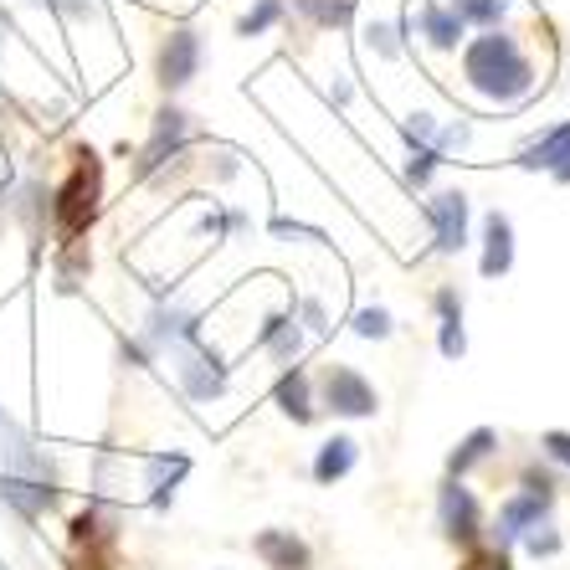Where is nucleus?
Masks as SVG:
<instances>
[{"mask_svg":"<svg viewBox=\"0 0 570 570\" xmlns=\"http://www.w3.org/2000/svg\"><path fill=\"white\" fill-rule=\"evenodd\" d=\"M463 82L478 98H489L499 108H514L534 94V72L530 52L519 47V37L509 31H478L473 41H463Z\"/></svg>","mask_w":570,"mask_h":570,"instance_id":"1","label":"nucleus"},{"mask_svg":"<svg viewBox=\"0 0 570 570\" xmlns=\"http://www.w3.org/2000/svg\"><path fill=\"white\" fill-rule=\"evenodd\" d=\"M98 190H104V165H98L94 149H78V155H72V175H67L62 186H57V196H52V212H57L62 237H78L82 226L94 222Z\"/></svg>","mask_w":570,"mask_h":570,"instance_id":"2","label":"nucleus"},{"mask_svg":"<svg viewBox=\"0 0 570 570\" xmlns=\"http://www.w3.org/2000/svg\"><path fill=\"white\" fill-rule=\"evenodd\" d=\"M196 139V124H190L186 108H175L165 104L155 114V129H149V145L139 149V165H134V175L139 180H155L159 170H170V159L186 155V145Z\"/></svg>","mask_w":570,"mask_h":570,"instance_id":"3","label":"nucleus"},{"mask_svg":"<svg viewBox=\"0 0 570 570\" xmlns=\"http://www.w3.org/2000/svg\"><path fill=\"white\" fill-rule=\"evenodd\" d=\"M200 57H206V41H200L196 27H175L159 37V52H155V82L165 94H180L190 88L200 72Z\"/></svg>","mask_w":570,"mask_h":570,"instance_id":"4","label":"nucleus"},{"mask_svg":"<svg viewBox=\"0 0 570 570\" xmlns=\"http://www.w3.org/2000/svg\"><path fill=\"white\" fill-rule=\"evenodd\" d=\"M426 226H432V247L438 253H463L468 247V196L463 190H438V196L422 206Z\"/></svg>","mask_w":570,"mask_h":570,"instance_id":"5","label":"nucleus"},{"mask_svg":"<svg viewBox=\"0 0 570 570\" xmlns=\"http://www.w3.org/2000/svg\"><path fill=\"white\" fill-rule=\"evenodd\" d=\"M514 159H519V170H544L556 186H570V124L544 129L540 139H530Z\"/></svg>","mask_w":570,"mask_h":570,"instance_id":"6","label":"nucleus"},{"mask_svg":"<svg viewBox=\"0 0 570 570\" xmlns=\"http://www.w3.org/2000/svg\"><path fill=\"white\" fill-rule=\"evenodd\" d=\"M324 401H330L340 416H371L375 412V385L360 371H350V365H334L330 381H324Z\"/></svg>","mask_w":570,"mask_h":570,"instance_id":"7","label":"nucleus"},{"mask_svg":"<svg viewBox=\"0 0 570 570\" xmlns=\"http://www.w3.org/2000/svg\"><path fill=\"white\" fill-rule=\"evenodd\" d=\"M514 267V222L504 212L483 216V257H478V273L483 278H504Z\"/></svg>","mask_w":570,"mask_h":570,"instance_id":"8","label":"nucleus"},{"mask_svg":"<svg viewBox=\"0 0 570 570\" xmlns=\"http://www.w3.org/2000/svg\"><path fill=\"white\" fill-rule=\"evenodd\" d=\"M416 31H422V41L432 47V52H458V47L468 41V27L458 21L452 6H442V0H426L422 16H416Z\"/></svg>","mask_w":570,"mask_h":570,"instance_id":"9","label":"nucleus"},{"mask_svg":"<svg viewBox=\"0 0 570 570\" xmlns=\"http://www.w3.org/2000/svg\"><path fill=\"white\" fill-rule=\"evenodd\" d=\"M442 530H448L452 540H473L478 534V504L463 483H448V489H442Z\"/></svg>","mask_w":570,"mask_h":570,"instance_id":"10","label":"nucleus"},{"mask_svg":"<svg viewBox=\"0 0 570 570\" xmlns=\"http://www.w3.org/2000/svg\"><path fill=\"white\" fill-rule=\"evenodd\" d=\"M314 31H345L355 21V0H288Z\"/></svg>","mask_w":570,"mask_h":570,"instance_id":"11","label":"nucleus"},{"mask_svg":"<svg viewBox=\"0 0 570 570\" xmlns=\"http://www.w3.org/2000/svg\"><path fill=\"white\" fill-rule=\"evenodd\" d=\"M544 509H550V493H519L514 504H504V514H499V534H504V540H514V534L534 530Z\"/></svg>","mask_w":570,"mask_h":570,"instance_id":"12","label":"nucleus"},{"mask_svg":"<svg viewBox=\"0 0 570 570\" xmlns=\"http://www.w3.org/2000/svg\"><path fill=\"white\" fill-rule=\"evenodd\" d=\"M283 16H288V0H253L247 11L237 16V37H267L273 27H283Z\"/></svg>","mask_w":570,"mask_h":570,"instance_id":"13","label":"nucleus"},{"mask_svg":"<svg viewBox=\"0 0 570 570\" xmlns=\"http://www.w3.org/2000/svg\"><path fill=\"white\" fill-rule=\"evenodd\" d=\"M355 458H360V448L350 438L324 442V448H318V458H314V478H318V483H334V478H345L350 468H355Z\"/></svg>","mask_w":570,"mask_h":570,"instance_id":"14","label":"nucleus"},{"mask_svg":"<svg viewBox=\"0 0 570 570\" xmlns=\"http://www.w3.org/2000/svg\"><path fill=\"white\" fill-rule=\"evenodd\" d=\"M452 11H458V21H463L468 31H499L504 27V11L509 0H452Z\"/></svg>","mask_w":570,"mask_h":570,"instance_id":"15","label":"nucleus"},{"mask_svg":"<svg viewBox=\"0 0 570 570\" xmlns=\"http://www.w3.org/2000/svg\"><path fill=\"white\" fill-rule=\"evenodd\" d=\"M257 556H263L273 570H304L308 566V550L298 540H288V534H263V540H257Z\"/></svg>","mask_w":570,"mask_h":570,"instance_id":"16","label":"nucleus"},{"mask_svg":"<svg viewBox=\"0 0 570 570\" xmlns=\"http://www.w3.org/2000/svg\"><path fill=\"white\" fill-rule=\"evenodd\" d=\"M438 170H442V155H438V149L412 145V139H406V165H401V180H406V186H416V190H426Z\"/></svg>","mask_w":570,"mask_h":570,"instance_id":"17","label":"nucleus"},{"mask_svg":"<svg viewBox=\"0 0 570 570\" xmlns=\"http://www.w3.org/2000/svg\"><path fill=\"white\" fill-rule=\"evenodd\" d=\"M257 345H267V350H273V355H278V360H293V355H298V345H304V340H298V330H293L288 318H283V314H273V318H267V324H263V334H257Z\"/></svg>","mask_w":570,"mask_h":570,"instance_id":"18","label":"nucleus"},{"mask_svg":"<svg viewBox=\"0 0 570 570\" xmlns=\"http://www.w3.org/2000/svg\"><path fill=\"white\" fill-rule=\"evenodd\" d=\"M278 406L293 416V422H308V416H314V406H308V381H304V371L283 375V385H278Z\"/></svg>","mask_w":570,"mask_h":570,"instance_id":"19","label":"nucleus"},{"mask_svg":"<svg viewBox=\"0 0 570 570\" xmlns=\"http://www.w3.org/2000/svg\"><path fill=\"white\" fill-rule=\"evenodd\" d=\"M365 47H371L381 62H396V57H406L401 27H391V21H371V27H365Z\"/></svg>","mask_w":570,"mask_h":570,"instance_id":"20","label":"nucleus"},{"mask_svg":"<svg viewBox=\"0 0 570 570\" xmlns=\"http://www.w3.org/2000/svg\"><path fill=\"white\" fill-rule=\"evenodd\" d=\"M493 442H499V438H493L489 426H478V432H468V438H463V448L452 452V473H468V468H473V463H483V458H489V452H493Z\"/></svg>","mask_w":570,"mask_h":570,"instance_id":"21","label":"nucleus"},{"mask_svg":"<svg viewBox=\"0 0 570 570\" xmlns=\"http://www.w3.org/2000/svg\"><path fill=\"white\" fill-rule=\"evenodd\" d=\"M350 324H355L360 340H385V334H391V314H385V308H360Z\"/></svg>","mask_w":570,"mask_h":570,"instance_id":"22","label":"nucleus"},{"mask_svg":"<svg viewBox=\"0 0 570 570\" xmlns=\"http://www.w3.org/2000/svg\"><path fill=\"white\" fill-rule=\"evenodd\" d=\"M438 345H442V355L448 360H458L468 350V334H463V318H452V324H442V334H438Z\"/></svg>","mask_w":570,"mask_h":570,"instance_id":"23","label":"nucleus"},{"mask_svg":"<svg viewBox=\"0 0 570 570\" xmlns=\"http://www.w3.org/2000/svg\"><path fill=\"white\" fill-rule=\"evenodd\" d=\"M432 304H438L442 324H452V318H463V293H458V288H438V293H432Z\"/></svg>","mask_w":570,"mask_h":570,"instance_id":"24","label":"nucleus"},{"mask_svg":"<svg viewBox=\"0 0 570 570\" xmlns=\"http://www.w3.org/2000/svg\"><path fill=\"white\" fill-rule=\"evenodd\" d=\"M267 232H273V237H314V242H324V232H318V226H304V222H273Z\"/></svg>","mask_w":570,"mask_h":570,"instance_id":"25","label":"nucleus"},{"mask_svg":"<svg viewBox=\"0 0 570 570\" xmlns=\"http://www.w3.org/2000/svg\"><path fill=\"white\" fill-rule=\"evenodd\" d=\"M544 452H550L556 463L570 468V432H544Z\"/></svg>","mask_w":570,"mask_h":570,"instance_id":"26","label":"nucleus"},{"mask_svg":"<svg viewBox=\"0 0 570 570\" xmlns=\"http://www.w3.org/2000/svg\"><path fill=\"white\" fill-rule=\"evenodd\" d=\"M530 550H534V556H556V550H560V534H530Z\"/></svg>","mask_w":570,"mask_h":570,"instance_id":"27","label":"nucleus"},{"mask_svg":"<svg viewBox=\"0 0 570 570\" xmlns=\"http://www.w3.org/2000/svg\"><path fill=\"white\" fill-rule=\"evenodd\" d=\"M468 570H509V556H499V550H489V556H478Z\"/></svg>","mask_w":570,"mask_h":570,"instance_id":"28","label":"nucleus"},{"mask_svg":"<svg viewBox=\"0 0 570 570\" xmlns=\"http://www.w3.org/2000/svg\"><path fill=\"white\" fill-rule=\"evenodd\" d=\"M350 94H355L350 82H334V88H330V98H334V104H350Z\"/></svg>","mask_w":570,"mask_h":570,"instance_id":"29","label":"nucleus"}]
</instances>
